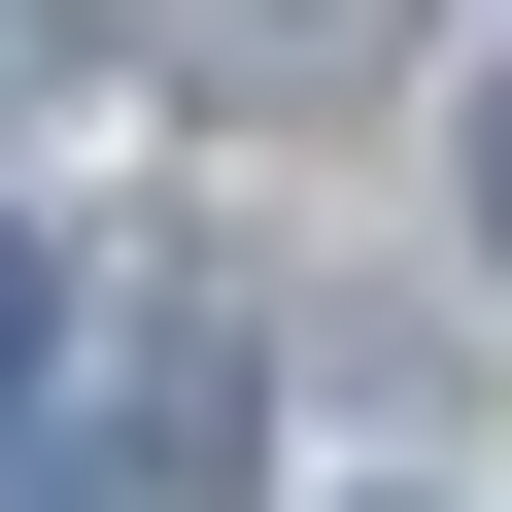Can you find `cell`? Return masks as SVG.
<instances>
[{"label": "cell", "instance_id": "7a4b0ae2", "mask_svg": "<svg viewBox=\"0 0 512 512\" xmlns=\"http://www.w3.org/2000/svg\"><path fill=\"white\" fill-rule=\"evenodd\" d=\"M35 342H69V308H35V239H0V376H35Z\"/></svg>", "mask_w": 512, "mask_h": 512}, {"label": "cell", "instance_id": "3957f363", "mask_svg": "<svg viewBox=\"0 0 512 512\" xmlns=\"http://www.w3.org/2000/svg\"><path fill=\"white\" fill-rule=\"evenodd\" d=\"M478 239H512V69H478Z\"/></svg>", "mask_w": 512, "mask_h": 512}, {"label": "cell", "instance_id": "6da1fadb", "mask_svg": "<svg viewBox=\"0 0 512 512\" xmlns=\"http://www.w3.org/2000/svg\"><path fill=\"white\" fill-rule=\"evenodd\" d=\"M239 478V308H137L103 342V512H205Z\"/></svg>", "mask_w": 512, "mask_h": 512}]
</instances>
